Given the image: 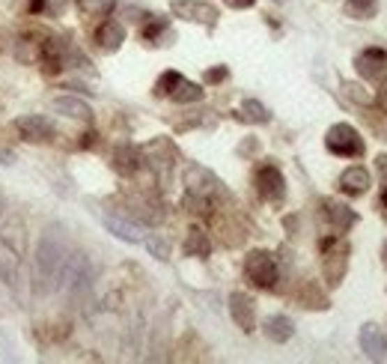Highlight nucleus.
<instances>
[{
  "label": "nucleus",
  "instance_id": "f257e3e1",
  "mask_svg": "<svg viewBox=\"0 0 387 364\" xmlns=\"http://www.w3.org/2000/svg\"><path fill=\"white\" fill-rule=\"evenodd\" d=\"M63 248L60 242L54 239L51 233H45L39 239V248H36V275H39V286L45 290V286H51L54 281H57V272L63 266Z\"/></svg>",
  "mask_w": 387,
  "mask_h": 364
},
{
  "label": "nucleus",
  "instance_id": "f03ea898",
  "mask_svg": "<svg viewBox=\"0 0 387 364\" xmlns=\"http://www.w3.org/2000/svg\"><path fill=\"white\" fill-rule=\"evenodd\" d=\"M325 143H328V150L334 152V156H342V159H361L363 156V138L346 123L331 126Z\"/></svg>",
  "mask_w": 387,
  "mask_h": 364
},
{
  "label": "nucleus",
  "instance_id": "7ed1b4c3",
  "mask_svg": "<svg viewBox=\"0 0 387 364\" xmlns=\"http://www.w3.org/2000/svg\"><path fill=\"white\" fill-rule=\"evenodd\" d=\"M245 275L257 286L268 290V286L278 284V263H274V257L268 251H253V254H248V260H245Z\"/></svg>",
  "mask_w": 387,
  "mask_h": 364
},
{
  "label": "nucleus",
  "instance_id": "20e7f679",
  "mask_svg": "<svg viewBox=\"0 0 387 364\" xmlns=\"http://www.w3.org/2000/svg\"><path fill=\"white\" fill-rule=\"evenodd\" d=\"M349 263V245L337 239H325V275L331 284H340V278L346 275Z\"/></svg>",
  "mask_w": 387,
  "mask_h": 364
},
{
  "label": "nucleus",
  "instance_id": "39448f33",
  "mask_svg": "<svg viewBox=\"0 0 387 364\" xmlns=\"http://www.w3.org/2000/svg\"><path fill=\"white\" fill-rule=\"evenodd\" d=\"M173 13L185 18V21H197V24H215L218 21V9L203 0H173Z\"/></svg>",
  "mask_w": 387,
  "mask_h": 364
},
{
  "label": "nucleus",
  "instance_id": "423d86ee",
  "mask_svg": "<svg viewBox=\"0 0 387 364\" xmlns=\"http://www.w3.org/2000/svg\"><path fill=\"white\" fill-rule=\"evenodd\" d=\"M15 129H18V135L30 140V143H45L54 138V126H51V119L45 117H18L15 119Z\"/></svg>",
  "mask_w": 387,
  "mask_h": 364
},
{
  "label": "nucleus",
  "instance_id": "0eeeda50",
  "mask_svg": "<svg viewBox=\"0 0 387 364\" xmlns=\"http://www.w3.org/2000/svg\"><path fill=\"white\" fill-rule=\"evenodd\" d=\"M358 72L363 75V78H370V81H379L381 75H387V51L384 48H367V51H361L358 54Z\"/></svg>",
  "mask_w": 387,
  "mask_h": 364
},
{
  "label": "nucleus",
  "instance_id": "6e6552de",
  "mask_svg": "<svg viewBox=\"0 0 387 364\" xmlns=\"http://www.w3.org/2000/svg\"><path fill=\"white\" fill-rule=\"evenodd\" d=\"M257 191L265 197V201H280L286 194V182H283V173L271 164H265L257 173Z\"/></svg>",
  "mask_w": 387,
  "mask_h": 364
},
{
  "label": "nucleus",
  "instance_id": "1a4fd4ad",
  "mask_svg": "<svg viewBox=\"0 0 387 364\" xmlns=\"http://www.w3.org/2000/svg\"><path fill=\"white\" fill-rule=\"evenodd\" d=\"M229 311H232V319L238 323L241 332H253L257 323H253V299L245 293H232L229 296Z\"/></svg>",
  "mask_w": 387,
  "mask_h": 364
},
{
  "label": "nucleus",
  "instance_id": "9d476101",
  "mask_svg": "<svg viewBox=\"0 0 387 364\" xmlns=\"http://www.w3.org/2000/svg\"><path fill=\"white\" fill-rule=\"evenodd\" d=\"M361 349L367 352V358H372V361L384 358V352H387V337L381 335L379 326H363V328H361Z\"/></svg>",
  "mask_w": 387,
  "mask_h": 364
},
{
  "label": "nucleus",
  "instance_id": "9b49d317",
  "mask_svg": "<svg viewBox=\"0 0 387 364\" xmlns=\"http://www.w3.org/2000/svg\"><path fill=\"white\" fill-rule=\"evenodd\" d=\"M18 260H21V248H13L3 236H0V281L3 284H15Z\"/></svg>",
  "mask_w": 387,
  "mask_h": 364
},
{
  "label": "nucleus",
  "instance_id": "f8f14e48",
  "mask_svg": "<svg viewBox=\"0 0 387 364\" xmlns=\"http://www.w3.org/2000/svg\"><path fill=\"white\" fill-rule=\"evenodd\" d=\"M140 164H143L140 150H135V147H116L114 150V170L119 176H135L140 170Z\"/></svg>",
  "mask_w": 387,
  "mask_h": 364
},
{
  "label": "nucleus",
  "instance_id": "ddd939ff",
  "mask_svg": "<svg viewBox=\"0 0 387 364\" xmlns=\"http://www.w3.org/2000/svg\"><path fill=\"white\" fill-rule=\"evenodd\" d=\"M96 42H98V45H102L105 51H116V48L126 42V27L119 24V21L107 18L105 24L98 27V33H96Z\"/></svg>",
  "mask_w": 387,
  "mask_h": 364
},
{
  "label": "nucleus",
  "instance_id": "4468645a",
  "mask_svg": "<svg viewBox=\"0 0 387 364\" xmlns=\"http://www.w3.org/2000/svg\"><path fill=\"white\" fill-rule=\"evenodd\" d=\"M185 182H188V189H191V194H200V197H208L218 189V180L203 168H188Z\"/></svg>",
  "mask_w": 387,
  "mask_h": 364
},
{
  "label": "nucleus",
  "instance_id": "2eb2a0df",
  "mask_svg": "<svg viewBox=\"0 0 387 364\" xmlns=\"http://www.w3.org/2000/svg\"><path fill=\"white\" fill-rule=\"evenodd\" d=\"M54 111L72 117V119H90L93 117V108L86 105L84 99H75V96H57L54 99Z\"/></svg>",
  "mask_w": 387,
  "mask_h": 364
},
{
  "label": "nucleus",
  "instance_id": "dca6fc26",
  "mask_svg": "<svg viewBox=\"0 0 387 364\" xmlns=\"http://www.w3.org/2000/svg\"><path fill=\"white\" fill-rule=\"evenodd\" d=\"M340 189L346 191V194H363V191L370 189V173H367V168L355 164V168L342 170V176H340Z\"/></svg>",
  "mask_w": 387,
  "mask_h": 364
},
{
  "label": "nucleus",
  "instance_id": "f3484780",
  "mask_svg": "<svg viewBox=\"0 0 387 364\" xmlns=\"http://www.w3.org/2000/svg\"><path fill=\"white\" fill-rule=\"evenodd\" d=\"M105 227L110 230L114 236L126 239V242H143V230L131 221H123V218H114V215H105Z\"/></svg>",
  "mask_w": 387,
  "mask_h": 364
},
{
  "label": "nucleus",
  "instance_id": "a211bd4d",
  "mask_svg": "<svg viewBox=\"0 0 387 364\" xmlns=\"http://www.w3.org/2000/svg\"><path fill=\"white\" fill-rule=\"evenodd\" d=\"M325 218L340 230V233L355 224V212H351L349 206H342V203H334V201H325Z\"/></svg>",
  "mask_w": 387,
  "mask_h": 364
},
{
  "label": "nucleus",
  "instance_id": "6ab92c4d",
  "mask_svg": "<svg viewBox=\"0 0 387 364\" xmlns=\"http://www.w3.org/2000/svg\"><path fill=\"white\" fill-rule=\"evenodd\" d=\"M212 251V239H208L200 227L188 230V239H185V254L188 257H208Z\"/></svg>",
  "mask_w": 387,
  "mask_h": 364
},
{
  "label": "nucleus",
  "instance_id": "aec40b11",
  "mask_svg": "<svg viewBox=\"0 0 387 364\" xmlns=\"http://www.w3.org/2000/svg\"><path fill=\"white\" fill-rule=\"evenodd\" d=\"M292 332H295V326L289 316H271L268 323H265V335H268L274 344H286V340L292 337Z\"/></svg>",
  "mask_w": 387,
  "mask_h": 364
},
{
  "label": "nucleus",
  "instance_id": "412c9836",
  "mask_svg": "<svg viewBox=\"0 0 387 364\" xmlns=\"http://www.w3.org/2000/svg\"><path fill=\"white\" fill-rule=\"evenodd\" d=\"M170 99H176V102H200V99H203V87H197V84L182 78L179 84H176V90L170 93Z\"/></svg>",
  "mask_w": 387,
  "mask_h": 364
},
{
  "label": "nucleus",
  "instance_id": "4be33fe9",
  "mask_svg": "<svg viewBox=\"0 0 387 364\" xmlns=\"http://www.w3.org/2000/svg\"><path fill=\"white\" fill-rule=\"evenodd\" d=\"M84 15H93V18H102L114 9V0H77Z\"/></svg>",
  "mask_w": 387,
  "mask_h": 364
},
{
  "label": "nucleus",
  "instance_id": "5701e85b",
  "mask_svg": "<svg viewBox=\"0 0 387 364\" xmlns=\"http://www.w3.org/2000/svg\"><path fill=\"white\" fill-rule=\"evenodd\" d=\"M182 81V75L179 72H164L161 75V81L155 84V96H170L176 90V84Z\"/></svg>",
  "mask_w": 387,
  "mask_h": 364
},
{
  "label": "nucleus",
  "instance_id": "b1692460",
  "mask_svg": "<svg viewBox=\"0 0 387 364\" xmlns=\"http://www.w3.org/2000/svg\"><path fill=\"white\" fill-rule=\"evenodd\" d=\"M241 111H245V117L253 119V123H265V119H268V114H265V108L259 102H245Z\"/></svg>",
  "mask_w": 387,
  "mask_h": 364
},
{
  "label": "nucleus",
  "instance_id": "393cba45",
  "mask_svg": "<svg viewBox=\"0 0 387 364\" xmlns=\"http://www.w3.org/2000/svg\"><path fill=\"white\" fill-rule=\"evenodd\" d=\"M342 90H346V96H351V99H355V102H361V105H370V102H372V96L363 93V87H358V84H346Z\"/></svg>",
  "mask_w": 387,
  "mask_h": 364
},
{
  "label": "nucleus",
  "instance_id": "a878e982",
  "mask_svg": "<svg viewBox=\"0 0 387 364\" xmlns=\"http://www.w3.org/2000/svg\"><path fill=\"white\" fill-rule=\"evenodd\" d=\"M146 245H149V251H152V254H155V257H158V260H167L170 248H167V242H164V239H149Z\"/></svg>",
  "mask_w": 387,
  "mask_h": 364
},
{
  "label": "nucleus",
  "instance_id": "bb28decb",
  "mask_svg": "<svg viewBox=\"0 0 387 364\" xmlns=\"http://www.w3.org/2000/svg\"><path fill=\"white\" fill-rule=\"evenodd\" d=\"M164 30H167V21L161 18V21H155V24H149L146 30H143V39H149V42H152V39H158Z\"/></svg>",
  "mask_w": 387,
  "mask_h": 364
},
{
  "label": "nucleus",
  "instance_id": "cd10ccee",
  "mask_svg": "<svg viewBox=\"0 0 387 364\" xmlns=\"http://www.w3.org/2000/svg\"><path fill=\"white\" fill-rule=\"evenodd\" d=\"M227 78V69H224V66H220V69H208L206 72V81L208 84H218V81H224Z\"/></svg>",
  "mask_w": 387,
  "mask_h": 364
},
{
  "label": "nucleus",
  "instance_id": "c85d7f7f",
  "mask_svg": "<svg viewBox=\"0 0 387 364\" xmlns=\"http://www.w3.org/2000/svg\"><path fill=\"white\" fill-rule=\"evenodd\" d=\"M351 6H355V13H372L375 0H351Z\"/></svg>",
  "mask_w": 387,
  "mask_h": 364
},
{
  "label": "nucleus",
  "instance_id": "c756f323",
  "mask_svg": "<svg viewBox=\"0 0 387 364\" xmlns=\"http://www.w3.org/2000/svg\"><path fill=\"white\" fill-rule=\"evenodd\" d=\"M227 6H232V9H248V6H253L257 0H224Z\"/></svg>",
  "mask_w": 387,
  "mask_h": 364
},
{
  "label": "nucleus",
  "instance_id": "7c9ffc66",
  "mask_svg": "<svg viewBox=\"0 0 387 364\" xmlns=\"http://www.w3.org/2000/svg\"><path fill=\"white\" fill-rule=\"evenodd\" d=\"M381 203H384V206H387V189H384V191H381Z\"/></svg>",
  "mask_w": 387,
  "mask_h": 364
},
{
  "label": "nucleus",
  "instance_id": "2f4dec72",
  "mask_svg": "<svg viewBox=\"0 0 387 364\" xmlns=\"http://www.w3.org/2000/svg\"><path fill=\"white\" fill-rule=\"evenodd\" d=\"M384 254H387V248H384Z\"/></svg>",
  "mask_w": 387,
  "mask_h": 364
}]
</instances>
